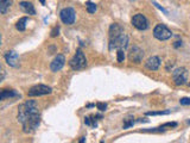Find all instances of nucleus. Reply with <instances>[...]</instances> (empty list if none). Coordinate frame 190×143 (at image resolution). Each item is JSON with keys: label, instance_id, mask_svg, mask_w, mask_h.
I'll return each mask as SVG.
<instances>
[{"label": "nucleus", "instance_id": "nucleus-17", "mask_svg": "<svg viewBox=\"0 0 190 143\" xmlns=\"http://www.w3.org/2000/svg\"><path fill=\"white\" fill-rule=\"evenodd\" d=\"M28 22H29V18H28V17L20 18V19L17 22V24H16V28H17V30H19V31H25Z\"/></svg>", "mask_w": 190, "mask_h": 143}, {"label": "nucleus", "instance_id": "nucleus-22", "mask_svg": "<svg viewBox=\"0 0 190 143\" xmlns=\"http://www.w3.org/2000/svg\"><path fill=\"white\" fill-rule=\"evenodd\" d=\"M96 107H98V110H100V111H105L107 109V104L106 103H96Z\"/></svg>", "mask_w": 190, "mask_h": 143}, {"label": "nucleus", "instance_id": "nucleus-2", "mask_svg": "<svg viewBox=\"0 0 190 143\" xmlns=\"http://www.w3.org/2000/svg\"><path fill=\"white\" fill-rule=\"evenodd\" d=\"M69 66L74 71H80V69H83V68L87 67V59H86L84 53L81 49L76 50V54L74 55V57L69 61Z\"/></svg>", "mask_w": 190, "mask_h": 143}, {"label": "nucleus", "instance_id": "nucleus-23", "mask_svg": "<svg viewBox=\"0 0 190 143\" xmlns=\"http://www.w3.org/2000/svg\"><path fill=\"white\" fill-rule=\"evenodd\" d=\"M179 103H181V105H190V98H181L179 99Z\"/></svg>", "mask_w": 190, "mask_h": 143}, {"label": "nucleus", "instance_id": "nucleus-16", "mask_svg": "<svg viewBox=\"0 0 190 143\" xmlns=\"http://www.w3.org/2000/svg\"><path fill=\"white\" fill-rule=\"evenodd\" d=\"M11 0H0V12H1V14H6L7 11L11 8Z\"/></svg>", "mask_w": 190, "mask_h": 143}, {"label": "nucleus", "instance_id": "nucleus-25", "mask_svg": "<svg viewBox=\"0 0 190 143\" xmlns=\"http://www.w3.org/2000/svg\"><path fill=\"white\" fill-rule=\"evenodd\" d=\"M152 4H153V5L156 6V7H157V8H158V10H160V11H163V12H164V13H165V14H168V11H166L165 8H163V7H162V6H160V5H158V4H157V3H154V1H153V3H152Z\"/></svg>", "mask_w": 190, "mask_h": 143}, {"label": "nucleus", "instance_id": "nucleus-12", "mask_svg": "<svg viewBox=\"0 0 190 143\" xmlns=\"http://www.w3.org/2000/svg\"><path fill=\"white\" fill-rule=\"evenodd\" d=\"M162 60L159 56H151L146 60L145 62V68L148 71H158V68L160 67Z\"/></svg>", "mask_w": 190, "mask_h": 143}, {"label": "nucleus", "instance_id": "nucleus-3", "mask_svg": "<svg viewBox=\"0 0 190 143\" xmlns=\"http://www.w3.org/2000/svg\"><path fill=\"white\" fill-rule=\"evenodd\" d=\"M188 69L185 67H178L172 71V80L176 86H183L188 81Z\"/></svg>", "mask_w": 190, "mask_h": 143}, {"label": "nucleus", "instance_id": "nucleus-13", "mask_svg": "<svg viewBox=\"0 0 190 143\" xmlns=\"http://www.w3.org/2000/svg\"><path fill=\"white\" fill-rule=\"evenodd\" d=\"M124 34V29L117 23H113L111 26H109V40H114L119 36Z\"/></svg>", "mask_w": 190, "mask_h": 143}, {"label": "nucleus", "instance_id": "nucleus-10", "mask_svg": "<svg viewBox=\"0 0 190 143\" xmlns=\"http://www.w3.org/2000/svg\"><path fill=\"white\" fill-rule=\"evenodd\" d=\"M4 57H5L6 63L10 66V67L17 68L18 66H19V55H18V53H16L14 50H11V51L5 53Z\"/></svg>", "mask_w": 190, "mask_h": 143}, {"label": "nucleus", "instance_id": "nucleus-27", "mask_svg": "<svg viewBox=\"0 0 190 143\" xmlns=\"http://www.w3.org/2000/svg\"><path fill=\"white\" fill-rule=\"evenodd\" d=\"M84 141H86V137H81V138H80V142L81 143H83Z\"/></svg>", "mask_w": 190, "mask_h": 143}, {"label": "nucleus", "instance_id": "nucleus-11", "mask_svg": "<svg viewBox=\"0 0 190 143\" xmlns=\"http://www.w3.org/2000/svg\"><path fill=\"white\" fill-rule=\"evenodd\" d=\"M65 65V57L64 55H62V54H58L53 61L51 62V65H50V69L52 72H58L61 71Z\"/></svg>", "mask_w": 190, "mask_h": 143}, {"label": "nucleus", "instance_id": "nucleus-8", "mask_svg": "<svg viewBox=\"0 0 190 143\" xmlns=\"http://www.w3.org/2000/svg\"><path fill=\"white\" fill-rule=\"evenodd\" d=\"M132 25H133L136 29L140 30V31H144V30H146L148 28V20L144 14L138 13V14H134L133 18H132Z\"/></svg>", "mask_w": 190, "mask_h": 143}, {"label": "nucleus", "instance_id": "nucleus-28", "mask_svg": "<svg viewBox=\"0 0 190 143\" xmlns=\"http://www.w3.org/2000/svg\"><path fill=\"white\" fill-rule=\"evenodd\" d=\"M95 106V105H93V104H89V105H87V107H93Z\"/></svg>", "mask_w": 190, "mask_h": 143}, {"label": "nucleus", "instance_id": "nucleus-14", "mask_svg": "<svg viewBox=\"0 0 190 143\" xmlns=\"http://www.w3.org/2000/svg\"><path fill=\"white\" fill-rule=\"evenodd\" d=\"M19 6H20L22 11L25 12L26 14H31V16H35L36 14L35 7H33V5H32L31 3H29V1H22V3L19 4Z\"/></svg>", "mask_w": 190, "mask_h": 143}, {"label": "nucleus", "instance_id": "nucleus-24", "mask_svg": "<svg viewBox=\"0 0 190 143\" xmlns=\"http://www.w3.org/2000/svg\"><path fill=\"white\" fill-rule=\"evenodd\" d=\"M58 32H59V28H58V26L53 28V30L51 31V37H56V36L58 35Z\"/></svg>", "mask_w": 190, "mask_h": 143}, {"label": "nucleus", "instance_id": "nucleus-20", "mask_svg": "<svg viewBox=\"0 0 190 143\" xmlns=\"http://www.w3.org/2000/svg\"><path fill=\"white\" fill-rule=\"evenodd\" d=\"M117 60H118V62H124L125 60V50L122 49H119L118 51H117Z\"/></svg>", "mask_w": 190, "mask_h": 143}, {"label": "nucleus", "instance_id": "nucleus-31", "mask_svg": "<svg viewBox=\"0 0 190 143\" xmlns=\"http://www.w3.org/2000/svg\"><path fill=\"white\" fill-rule=\"evenodd\" d=\"M130 1H137V0H130Z\"/></svg>", "mask_w": 190, "mask_h": 143}, {"label": "nucleus", "instance_id": "nucleus-30", "mask_svg": "<svg viewBox=\"0 0 190 143\" xmlns=\"http://www.w3.org/2000/svg\"><path fill=\"white\" fill-rule=\"evenodd\" d=\"M187 123H188V124H189V125H190V120H188V122H187Z\"/></svg>", "mask_w": 190, "mask_h": 143}, {"label": "nucleus", "instance_id": "nucleus-1", "mask_svg": "<svg viewBox=\"0 0 190 143\" xmlns=\"http://www.w3.org/2000/svg\"><path fill=\"white\" fill-rule=\"evenodd\" d=\"M18 122L25 134L35 132L41 125V112L35 100H28L18 107Z\"/></svg>", "mask_w": 190, "mask_h": 143}, {"label": "nucleus", "instance_id": "nucleus-19", "mask_svg": "<svg viewBox=\"0 0 190 143\" xmlns=\"http://www.w3.org/2000/svg\"><path fill=\"white\" fill-rule=\"evenodd\" d=\"M86 7H87L88 13H95V11H96V5H95L94 3H92V1H88L86 4Z\"/></svg>", "mask_w": 190, "mask_h": 143}, {"label": "nucleus", "instance_id": "nucleus-4", "mask_svg": "<svg viewBox=\"0 0 190 143\" xmlns=\"http://www.w3.org/2000/svg\"><path fill=\"white\" fill-rule=\"evenodd\" d=\"M128 47V36L126 34H121V35L114 38V40H109V51H113L114 49H122V50H126Z\"/></svg>", "mask_w": 190, "mask_h": 143}, {"label": "nucleus", "instance_id": "nucleus-7", "mask_svg": "<svg viewBox=\"0 0 190 143\" xmlns=\"http://www.w3.org/2000/svg\"><path fill=\"white\" fill-rule=\"evenodd\" d=\"M59 18H61L62 23L71 25V24H74L75 19H76V12L72 7H65L59 12Z\"/></svg>", "mask_w": 190, "mask_h": 143}, {"label": "nucleus", "instance_id": "nucleus-6", "mask_svg": "<svg viewBox=\"0 0 190 143\" xmlns=\"http://www.w3.org/2000/svg\"><path fill=\"white\" fill-rule=\"evenodd\" d=\"M51 92H52V88H51L50 86L39 83V85H35V86H32V87L29 89L28 95H29V97H41V95L50 94Z\"/></svg>", "mask_w": 190, "mask_h": 143}, {"label": "nucleus", "instance_id": "nucleus-9", "mask_svg": "<svg viewBox=\"0 0 190 143\" xmlns=\"http://www.w3.org/2000/svg\"><path fill=\"white\" fill-rule=\"evenodd\" d=\"M142 57H144V50L142 48L137 47H132L130 49V53H128V60L131 62H134V63H140L142 61Z\"/></svg>", "mask_w": 190, "mask_h": 143}, {"label": "nucleus", "instance_id": "nucleus-29", "mask_svg": "<svg viewBox=\"0 0 190 143\" xmlns=\"http://www.w3.org/2000/svg\"><path fill=\"white\" fill-rule=\"evenodd\" d=\"M39 1H41V3H42V4H43V5L45 4V0H39Z\"/></svg>", "mask_w": 190, "mask_h": 143}, {"label": "nucleus", "instance_id": "nucleus-5", "mask_svg": "<svg viewBox=\"0 0 190 143\" xmlns=\"http://www.w3.org/2000/svg\"><path fill=\"white\" fill-rule=\"evenodd\" d=\"M153 37L158 41H168L172 37V32L164 24H157L153 29Z\"/></svg>", "mask_w": 190, "mask_h": 143}, {"label": "nucleus", "instance_id": "nucleus-18", "mask_svg": "<svg viewBox=\"0 0 190 143\" xmlns=\"http://www.w3.org/2000/svg\"><path fill=\"white\" fill-rule=\"evenodd\" d=\"M134 118H133V116H127V117H125L124 118V129H128V128H131V126H133V124H134Z\"/></svg>", "mask_w": 190, "mask_h": 143}, {"label": "nucleus", "instance_id": "nucleus-32", "mask_svg": "<svg viewBox=\"0 0 190 143\" xmlns=\"http://www.w3.org/2000/svg\"><path fill=\"white\" fill-rule=\"evenodd\" d=\"M189 87H190V83H189Z\"/></svg>", "mask_w": 190, "mask_h": 143}, {"label": "nucleus", "instance_id": "nucleus-21", "mask_svg": "<svg viewBox=\"0 0 190 143\" xmlns=\"http://www.w3.org/2000/svg\"><path fill=\"white\" fill-rule=\"evenodd\" d=\"M170 111L165 110V111H158V112H146V116H163V114H169Z\"/></svg>", "mask_w": 190, "mask_h": 143}, {"label": "nucleus", "instance_id": "nucleus-15", "mask_svg": "<svg viewBox=\"0 0 190 143\" xmlns=\"http://www.w3.org/2000/svg\"><path fill=\"white\" fill-rule=\"evenodd\" d=\"M14 97H19V94L14 89H1V94H0L1 100H5V99H8V98H14Z\"/></svg>", "mask_w": 190, "mask_h": 143}, {"label": "nucleus", "instance_id": "nucleus-26", "mask_svg": "<svg viewBox=\"0 0 190 143\" xmlns=\"http://www.w3.org/2000/svg\"><path fill=\"white\" fill-rule=\"evenodd\" d=\"M173 47H175V48L182 47V41H181V42H179V41H177V42H176V43H175V44H173Z\"/></svg>", "mask_w": 190, "mask_h": 143}]
</instances>
